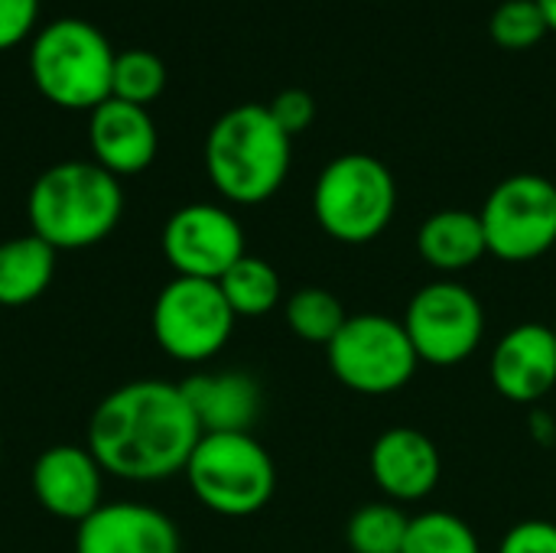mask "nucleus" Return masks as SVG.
<instances>
[{"label":"nucleus","mask_w":556,"mask_h":553,"mask_svg":"<svg viewBox=\"0 0 556 553\" xmlns=\"http://www.w3.org/2000/svg\"><path fill=\"white\" fill-rule=\"evenodd\" d=\"M238 316L231 313L215 280L173 277L153 300L150 329L156 345L182 365L212 362L235 332Z\"/></svg>","instance_id":"nucleus-8"},{"label":"nucleus","mask_w":556,"mask_h":553,"mask_svg":"<svg viewBox=\"0 0 556 553\" xmlns=\"http://www.w3.org/2000/svg\"><path fill=\"white\" fill-rule=\"evenodd\" d=\"M479 218L492 257L505 264L538 261L556 244V183L541 173L505 176Z\"/></svg>","instance_id":"nucleus-9"},{"label":"nucleus","mask_w":556,"mask_h":553,"mask_svg":"<svg viewBox=\"0 0 556 553\" xmlns=\"http://www.w3.org/2000/svg\"><path fill=\"white\" fill-rule=\"evenodd\" d=\"M231 313L238 319H257L267 316L270 310H277V303L283 300V284L280 274L274 271V264H267L264 257L244 254L222 280H218Z\"/></svg>","instance_id":"nucleus-20"},{"label":"nucleus","mask_w":556,"mask_h":553,"mask_svg":"<svg viewBox=\"0 0 556 553\" xmlns=\"http://www.w3.org/2000/svg\"><path fill=\"white\" fill-rule=\"evenodd\" d=\"M332 375L355 394L384 398L401 391L420 359L401 319L388 313H355L326 345Z\"/></svg>","instance_id":"nucleus-7"},{"label":"nucleus","mask_w":556,"mask_h":553,"mask_svg":"<svg viewBox=\"0 0 556 553\" xmlns=\"http://www.w3.org/2000/svg\"><path fill=\"white\" fill-rule=\"evenodd\" d=\"M531 437L541 443V447H551L556 440V427L551 424V417L544 411H534L531 414Z\"/></svg>","instance_id":"nucleus-29"},{"label":"nucleus","mask_w":556,"mask_h":553,"mask_svg":"<svg viewBox=\"0 0 556 553\" xmlns=\"http://www.w3.org/2000/svg\"><path fill=\"white\" fill-rule=\"evenodd\" d=\"M182 476L195 502L222 518H251L277 492V466L254 433H202Z\"/></svg>","instance_id":"nucleus-6"},{"label":"nucleus","mask_w":556,"mask_h":553,"mask_svg":"<svg viewBox=\"0 0 556 553\" xmlns=\"http://www.w3.org/2000/svg\"><path fill=\"white\" fill-rule=\"evenodd\" d=\"M538 7H541V13L547 20V29L556 33V0H538Z\"/></svg>","instance_id":"nucleus-30"},{"label":"nucleus","mask_w":556,"mask_h":553,"mask_svg":"<svg viewBox=\"0 0 556 553\" xmlns=\"http://www.w3.org/2000/svg\"><path fill=\"white\" fill-rule=\"evenodd\" d=\"M401 323L417 359L433 368L463 365L485 339V306L456 277L424 284L410 297Z\"/></svg>","instance_id":"nucleus-10"},{"label":"nucleus","mask_w":556,"mask_h":553,"mask_svg":"<svg viewBox=\"0 0 556 553\" xmlns=\"http://www.w3.org/2000/svg\"><path fill=\"white\" fill-rule=\"evenodd\" d=\"M202 427L179 385L140 378L114 388L88 420V450L104 476L163 482L186 469Z\"/></svg>","instance_id":"nucleus-1"},{"label":"nucleus","mask_w":556,"mask_h":553,"mask_svg":"<svg viewBox=\"0 0 556 553\" xmlns=\"http://www.w3.org/2000/svg\"><path fill=\"white\" fill-rule=\"evenodd\" d=\"M492 388L511 401L534 407L556 388V339L544 323H521L508 329L489 359Z\"/></svg>","instance_id":"nucleus-13"},{"label":"nucleus","mask_w":556,"mask_h":553,"mask_svg":"<svg viewBox=\"0 0 556 553\" xmlns=\"http://www.w3.org/2000/svg\"><path fill=\"white\" fill-rule=\"evenodd\" d=\"M179 388L202 433H251L261 417V385L244 372H199Z\"/></svg>","instance_id":"nucleus-17"},{"label":"nucleus","mask_w":556,"mask_h":553,"mask_svg":"<svg viewBox=\"0 0 556 553\" xmlns=\"http://www.w3.org/2000/svg\"><path fill=\"white\" fill-rule=\"evenodd\" d=\"M88 150L111 176H137L156 160L160 134L147 108L108 98L88 114Z\"/></svg>","instance_id":"nucleus-16"},{"label":"nucleus","mask_w":556,"mask_h":553,"mask_svg":"<svg viewBox=\"0 0 556 553\" xmlns=\"http://www.w3.org/2000/svg\"><path fill=\"white\" fill-rule=\"evenodd\" d=\"M267 108H270L274 121H277L290 137L303 134V130L316 121V98H313L306 88H283Z\"/></svg>","instance_id":"nucleus-26"},{"label":"nucleus","mask_w":556,"mask_h":553,"mask_svg":"<svg viewBox=\"0 0 556 553\" xmlns=\"http://www.w3.org/2000/svg\"><path fill=\"white\" fill-rule=\"evenodd\" d=\"M498 553H556V525L544 518L518 521L498 544Z\"/></svg>","instance_id":"nucleus-27"},{"label":"nucleus","mask_w":556,"mask_h":553,"mask_svg":"<svg viewBox=\"0 0 556 553\" xmlns=\"http://www.w3.org/2000/svg\"><path fill=\"white\" fill-rule=\"evenodd\" d=\"M397 212V179L371 153H342L329 160L313 186L316 225L339 244L378 241Z\"/></svg>","instance_id":"nucleus-5"},{"label":"nucleus","mask_w":556,"mask_h":553,"mask_svg":"<svg viewBox=\"0 0 556 553\" xmlns=\"http://www.w3.org/2000/svg\"><path fill=\"white\" fill-rule=\"evenodd\" d=\"M75 553H182L173 518L143 502H104L75 525Z\"/></svg>","instance_id":"nucleus-14"},{"label":"nucleus","mask_w":556,"mask_h":553,"mask_svg":"<svg viewBox=\"0 0 556 553\" xmlns=\"http://www.w3.org/2000/svg\"><path fill=\"white\" fill-rule=\"evenodd\" d=\"M368 469L388 502L410 505L433 495L443 476V460L437 443L424 430L391 427L371 443Z\"/></svg>","instance_id":"nucleus-15"},{"label":"nucleus","mask_w":556,"mask_h":553,"mask_svg":"<svg viewBox=\"0 0 556 553\" xmlns=\"http://www.w3.org/2000/svg\"><path fill=\"white\" fill-rule=\"evenodd\" d=\"M554 339H556V326H554Z\"/></svg>","instance_id":"nucleus-31"},{"label":"nucleus","mask_w":556,"mask_h":553,"mask_svg":"<svg viewBox=\"0 0 556 553\" xmlns=\"http://www.w3.org/2000/svg\"><path fill=\"white\" fill-rule=\"evenodd\" d=\"M39 0H0V52L16 49L36 26Z\"/></svg>","instance_id":"nucleus-28"},{"label":"nucleus","mask_w":556,"mask_h":553,"mask_svg":"<svg viewBox=\"0 0 556 553\" xmlns=\"http://www.w3.org/2000/svg\"><path fill=\"white\" fill-rule=\"evenodd\" d=\"M293 160V137L267 104L225 111L205 137V173L231 205H261L280 192Z\"/></svg>","instance_id":"nucleus-3"},{"label":"nucleus","mask_w":556,"mask_h":553,"mask_svg":"<svg viewBox=\"0 0 556 553\" xmlns=\"http://www.w3.org/2000/svg\"><path fill=\"white\" fill-rule=\"evenodd\" d=\"M283 319L290 332L309 345H329L345 326L349 313L342 300L326 287H300L283 303Z\"/></svg>","instance_id":"nucleus-21"},{"label":"nucleus","mask_w":556,"mask_h":553,"mask_svg":"<svg viewBox=\"0 0 556 553\" xmlns=\"http://www.w3.org/2000/svg\"><path fill=\"white\" fill-rule=\"evenodd\" d=\"M407 528H410V515L401 505L371 502L349 518L345 541L352 553H404Z\"/></svg>","instance_id":"nucleus-22"},{"label":"nucleus","mask_w":556,"mask_h":553,"mask_svg":"<svg viewBox=\"0 0 556 553\" xmlns=\"http://www.w3.org/2000/svg\"><path fill=\"white\" fill-rule=\"evenodd\" d=\"M404 553H482V544L469 521L453 512L433 508L410 518Z\"/></svg>","instance_id":"nucleus-23"},{"label":"nucleus","mask_w":556,"mask_h":553,"mask_svg":"<svg viewBox=\"0 0 556 553\" xmlns=\"http://www.w3.org/2000/svg\"><path fill=\"white\" fill-rule=\"evenodd\" d=\"M417 254L443 277H456L476 267L485 254V231L479 212L469 209H440L417 228Z\"/></svg>","instance_id":"nucleus-18"},{"label":"nucleus","mask_w":556,"mask_h":553,"mask_svg":"<svg viewBox=\"0 0 556 553\" xmlns=\"http://www.w3.org/2000/svg\"><path fill=\"white\" fill-rule=\"evenodd\" d=\"M111 72L114 49L88 20H52L29 46V75L36 91L65 111H94L108 101Z\"/></svg>","instance_id":"nucleus-4"},{"label":"nucleus","mask_w":556,"mask_h":553,"mask_svg":"<svg viewBox=\"0 0 556 553\" xmlns=\"http://www.w3.org/2000/svg\"><path fill=\"white\" fill-rule=\"evenodd\" d=\"M29 231L55 251H85L111 238L124 215L121 179L94 160H62L42 169L26 199Z\"/></svg>","instance_id":"nucleus-2"},{"label":"nucleus","mask_w":556,"mask_h":553,"mask_svg":"<svg viewBox=\"0 0 556 553\" xmlns=\"http://www.w3.org/2000/svg\"><path fill=\"white\" fill-rule=\"evenodd\" d=\"M160 248L176 277L222 280L248 251L244 228L225 205L192 202L176 209L160 235Z\"/></svg>","instance_id":"nucleus-11"},{"label":"nucleus","mask_w":556,"mask_h":553,"mask_svg":"<svg viewBox=\"0 0 556 553\" xmlns=\"http://www.w3.org/2000/svg\"><path fill=\"white\" fill-rule=\"evenodd\" d=\"M33 499L59 521L81 525L104 505V469L88 447L55 443L42 450L29 473Z\"/></svg>","instance_id":"nucleus-12"},{"label":"nucleus","mask_w":556,"mask_h":553,"mask_svg":"<svg viewBox=\"0 0 556 553\" xmlns=\"http://www.w3.org/2000/svg\"><path fill=\"white\" fill-rule=\"evenodd\" d=\"M166 88V65L160 55L147 49H127L114 55L111 72V98H121L127 104H153Z\"/></svg>","instance_id":"nucleus-24"},{"label":"nucleus","mask_w":556,"mask_h":553,"mask_svg":"<svg viewBox=\"0 0 556 553\" xmlns=\"http://www.w3.org/2000/svg\"><path fill=\"white\" fill-rule=\"evenodd\" d=\"M55 254L33 231L0 241V306L13 310L39 300L55 277Z\"/></svg>","instance_id":"nucleus-19"},{"label":"nucleus","mask_w":556,"mask_h":553,"mask_svg":"<svg viewBox=\"0 0 556 553\" xmlns=\"http://www.w3.org/2000/svg\"><path fill=\"white\" fill-rule=\"evenodd\" d=\"M547 20L538 7V0H505L495 7L489 20V36L498 49L525 52L534 49L547 36Z\"/></svg>","instance_id":"nucleus-25"}]
</instances>
